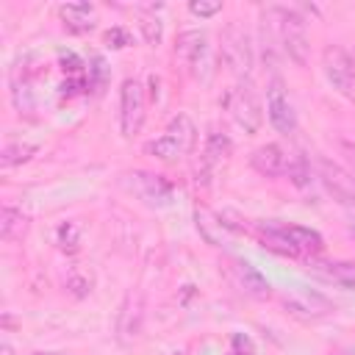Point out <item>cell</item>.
Segmentation results:
<instances>
[{
    "mask_svg": "<svg viewBox=\"0 0 355 355\" xmlns=\"http://www.w3.org/2000/svg\"><path fill=\"white\" fill-rule=\"evenodd\" d=\"M119 183L133 194L139 197L144 205H153V208H166L175 197V189L166 178L161 175H153V172H144V169H133V172H125L119 178Z\"/></svg>",
    "mask_w": 355,
    "mask_h": 355,
    "instance_id": "1",
    "label": "cell"
},
{
    "mask_svg": "<svg viewBox=\"0 0 355 355\" xmlns=\"http://www.w3.org/2000/svg\"><path fill=\"white\" fill-rule=\"evenodd\" d=\"M222 61H225V67L236 75V78H241V80H247V75H250V69H252V44H250V33L239 25V22H230L225 31H222Z\"/></svg>",
    "mask_w": 355,
    "mask_h": 355,
    "instance_id": "2",
    "label": "cell"
},
{
    "mask_svg": "<svg viewBox=\"0 0 355 355\" xmlns=\"http://www.w3.org/2000/svg\"><path fill=\"white\" fill-rule=\"evenodd\" d=\"M275 19H277V36L283 50L288 53V58H294L297 64L308 61V28L305 19L294 11V8H272Z\"/></svg>",
    "mask_w": 355,
    "mask_h": 355,
    "instance_id": "3",
    "label": "cell"
},
{
    "mask_svg": "<svg viewBox=\"0 0 355 355\" xmlns=\"http://www.w3.org/2000/svg\"><path fill=\"white\" fill-rule=\"evenodd\" d=\"M227 111L233 116V122L244 130V133H255L263 122V108L258 100V92L252 89L250 80H241L230 94H227Z\"/></svg>",
    "mask_w": 355,
    "mask_h": 355,
    "instance_id": "4",
    "label": "cell"
},
{
    "mask_svg": "<svg viewBox=\"0 0 355 355\" xmlns=\"http://www.w3.org/2000/svg\"><path fill=\"white\" fill-rule=\"evenodd\" d=\"M178 55L186 61L189 72L197 78V80H208L211 78V44H208V36L205 31H183L178 36Z\"/></svg>",
    "mask_w": 355,
    "mask_h": 355,
    "instance_id": "5",
    "label": "cell"
},
{
    "mask_svg": "<svg viewBox=\"0 0 355 355\" xmlns=\"http://www.w3.org/2000/svg\"><path fill=\"white\" fill-rule=\"evenodd\" d=\"M144 86L141 80L136 78H128L122 80V89H119V130L125 139L136 136L144 125Z\"/></svg>",
    "mask_w": 355,
    "mask_h": 355,
    "instance_id": "6",
    "label": "cell"
},
{
    "mask_svg": "<svg viewBox=\"0 0 355 355\" xmlns=\"http://www.w3.org/2000/svg\"><path fill=\"white\" fill-rule=\"evenodd\" d=\"M322 67H324V75H327L330 86L341 97H355V61L344 47L327 44L322 50Z\"/></svg>",
    "mask_w": 355,
    "mask_h": 355,
    "instance_id": "7",
    "label": "cell"
},
{
    "mask_svg": "<svg viewBox=\"0 0 355 355\" xmlns=\"http://www.w3.org/2000/svg\"><path fill=\"white\" fill-rule=\"evenodd\" d=\"M283 305L297 319H322L333 311V302L324 294H319L313 288H305V286H291L283 294Z\"/></svg>",
    "mask_w": 355,
    "mask_h": 355,
    "instance_id": "8",
    "label": "cell"
},
{
    "mask_svg": "<svg viewBox=\"0 0 355 355\" xmlns=\"http://www.w3.org/2000/svg\"><path fill=\"white\" fill-rule=\"evenodd\" d=\"M266 114H269V122L277 133H294L297 130V111L286 94V86L280 78H275L266 89Z\"/></svg>",
    "mask_w": 355,
    "mask_h": 355,
    "instance_id": "9",
    "label": "cell"
},
{
    "mask_svg": "<svg viewBox=\"0 0 355 355\" xmlns=\"http://www.w3.org/2000/svg\"><path fill=\"white\" fill-rule=\"evenodd\" d=\"M288 158L291 155H286V150L280 144H261L258 150H252L250 164L263 178H280L288 172Z\"/></svg>",
    "mask_w": 355,
    "mask_h": 355,
    "instance_id": "10",
    "label": "cell"
},
{
    "mask_svg": "<svg viewBox=\"0 0 355 355\" xmlns=\"http://www.w3.org/2000/svg\"><path fill=\"white\" fill-rule=\"evenodd\" d=\"M319 166H322V180L330 189V194L338 197V202H344V205H355V183H352V175H347L341 166H336L330 161H322Z\"/></svg>",
    "mask_w": 355,
    "mask_h": 355,
    "instance_id": "11",
    "label": "cell"
},
{
    "mask_svg": "<svg viewBox=\"0 0 355 355\" xmlns=\"http://www.w3.org/2000/svg\"><path fill=\"white\" fill-rule=\"evenodd\" d=\"M311 272L327 283L355 291V261H311Z\"/></svg>",
    "mask_w": 355,
    "mask_h": 355,
    "instance_id": "12",
    "label": "cell"
},
{
    "mask_svg": "<svg viewBox=\"0 0 355 355\" xmlns=\"http://www.w3.org/2000/svg\"><path fill=\"white\" fill-rule=\"evenodd\" d=\"M194 225H197L200 236L205 239V244H214V247H222V244L227 241V236L233 233V230L225 225V219L216 216V214L208 211V208H197V211H194Z\"/></svg>",
    "mask_w": 355,
    "mask_h": 355,
    "instance_id": "13",
    "label": "cell"
},
{
    "mask_svg": "<svg viewBox=\"0 0 355 355\" xmlns=\"http://www.w3.org/2000/svg\"><path fill=\"white\" fill-rule=\"evenodd\" d=\"M64 28L72 33H89L94 28V6L92 3H67L58 8Z\"/></svg>",
    "mask_w": 355,
    "mask_h": 355,
    "instance_id": "14",
    "label": "cell"
},
{
    "mask_svg": "<svg viewBox=\"0 0 355 355\" xmlns=\"http://www.w3.org/2000/svg\"><path fill=\"white\" fill-rule=\"evenodd\" d=\"M25 230H28V216L19 208L6 205L3 214H0V236H3V241H17V239L25 236Z\"/></svg>",
    "mask_w": 355,
    "mask_h": 355,
    "instance_id": "15",
    "label": "cell"
},
{
    "mask_svg": "<svg viewBox=\"0 0 355 355\" xmlns=\"http://www.w3.org/2000/svg\"><path fill=\"white\" fill-rule=\"evenodd\" d=\"M236 275H239V283H241V288H244L247 294H252V297H266V294H269L266 277H263L252 263L236 261Z\"/></svg>",
    "mask_w": 355,
    "mask_h": 355,
    "instance_id": "16",
    "label": "cell"
},
{
    "mask_svg": "<svg viewBox=\"0 0 355 355\" xmlns=\"http://www.w3.org/2000/svg\"><path fill=\"white\" fill-rule=\"evenodd\" d=\"M283 227H286V233H288V239H291V244L297 247L300 255L302 252H319L324 247L322 236L316 230H311V227H302V225H283Z\"/></svg>",
    "mask_w": 355,
    "mask_h": 355,
    "instance_id": "17",
    "label": "cell"
},
{
    "mask_svg": "<svg viewBox=\"0 0 355 355\" xmlns=\"http://www.w3.org/2000/svg\"><path fill=\"white\" fill-rule=\"evenodd\" d=\"M150 155H155L158 161H178L180 155H186V150L180 147V141L178 139H172L169 133H164V136H158V139H153V141H147V147H144Z\"/></svg>",
    "mask_w": 355,
    "mask_h": 355,
    "instance_id": "18",
    "label": "cell"
},
{
    "mask_svg": "<svg viewBox=\"0 0 355 355\" xmlns=\"http://www.w3.org/2000/svg\"><path fill=\"white\" fill-rule=\"evenodd\" d=\"M166 133H169L172 139H178L186 153H189V150L194 147V141H197V128H194V122H191L186 114L172 116V122L166 125Z\"/></svg>",
    "mask_w": 355,
    "mask_h": 355,
    "instance_id": "19",
    "label": "cell"
},
{
    "mask_svg": "<svg viewBox=\"0 0 355 355\" xmlns=\"http://www.w3.org/2000/svg\"><path fill=\"white\" fill-rule=\"evenodd\" d=\"M36 155V144L31 141H8L0 153V164L3 166H17V164H25Z\"/></svg>",
    "mask_w": 355,
    "mask_h": 355,
    "instance_id": "20",
    "label": "cell"
},
{
    "mask_svg": "<svg viewBox=\"0 0 355 355\" xmlns=\"http://www.w3.org/2000/svg\"><path fill=\"white\" fill-rule=\"evenodd\" d=\"M230 150H233V144H230V139L225 133H211L208 136V144H205V164L208 166L222 164L230 155Z\"/></svg>",
    "mask_w": 355,
    "mask_h": 355,
    "instance_id": "21",
    "label": "cell"
},
{
    "mask_svg": "<svg viewBox=\"0 0 355 355\" xmlns=\"http://www.w3.org/2000/svg\"><path fill=\"white\" fill-rule=\"evenodd\" d=\"M139 28H141L144 42L153 44V47H155V44L161 42V36H164V25H161V19L153 17V14H141V17H139Z\"/></svg>",
    "mask_w": 355,
    "mask_h": 355,
    "instance_id": "22",
    "label": "cell"
},
{
    "mask_svg": "<svg viewBox=\"0 0 355 355\" xmlns=\"http://www.w3.org/2000/svg\"><path fill=\"white\" fill-rule=\"evenodd\" d=\"M55 236H58V247L67 250V252H75L78 244H80V227H78V222H64L55 230Z\"/></svg>",
    "mask_w": 355,
    "mask_h": 355,
    "instance_id": "23",
    "label": "cell"
},
{
    "mask_svg": "<svg viewBox=\"0 0 355 355\" xmlns=\"http://www.w3.org/2000/svg\"><path fill=\"white\" fill-rule=\"evenodd\" d=\"M105 44H108V47H114V50L130 47V44H133V33H130L128 28H122V25L108 28V31H105Z\"/></svg>",
    "mask_w": 355,
    "mask_h": 355,
    "instance_id": "24",
    "label": "cell"
},
{
    "mask_svg": "<svg viewBox=\"0 0 355 355\" xmlns=\"http://www.w3.org/2000/svg\"><path fill=\"white\" fill-rule=\"evenodd\" d=\"M286 175L294 180V186H305L308 178H311V169H308V164H305L302 155H294V158H288V172Z\"/></svg>",
    "mask_w": 355,
    "mask_h": 355,
    "instance_id": "25",
    "label": "cell"
},
{
    "mask_svg": "<svg viewBox=\"0 0 355 355\" xmlns=\"http://www.w3.org/2000/svg\"><path fill=\"white\" fill-rule=\"evenodd\" d=\"M189 11L194 17H214V14L222 11V3L219 0H191L189 3Z\"/></svg>",
    "mask_w": 355,
    "mask_h": 355,
    "instance_id": "26",
    "label": "cell"
},
{
    "mask_svg": "<svg viewBox=\"0 0 355 355\" xmlns=\"http://www.w3.org/2000/svg\"><path fill=\"white\" fill-rule=\"evenodd\" d=\"M230 344H233V352H236V355H252V352H255L252 341H250L244 333H236V336L230 338Z\"/></svg>",
    "mask_w": 355,
    "mask_h": 355,
    "instance_id": "27",
    "label": "cell"
},
{
    "mask_svg": "<svg viewBox=\"0 0 355 355\" xmlns=\"http://www.w3.org/2000/svg\"><path fill=\"white\" fill-rule=\"evenodd\" d=\"M89 286H92V280H80V277H69V288L78 294V297H83L86 291H89Z\"/></svg>",
    "mask_w": 355,
    "mask_h": 355,
    "instance_id": "28",
    "label": "cell"
},
{
    "mask_svg": "<svg viewBox=\"0 0 355 355\" xmlns=\"http://www.w3.org/2000/svg\"><path fill=\"white\" fill-rule=\"evenodd\" d=\"M0 352H3V355H14V349H11V344H8V341H3V344H0Z\"/></svg>",
    "mask_w": 355,
    "mask_h": 355,
    "instance_id": "29",
    "label": "cell"
},
{
    "mask_svg": "<svg viewBox=\"0 0 355 355\" xmlns=\"http://www.w3.org/2000/svg\"><path fill=\"white\" fill-rule=\"evenodd\" d=\"M33 355H61V352H33Z\"/></svg>",
    "mask_w": 355,
    "mask_h": 355,
    "instance_id": "30",
    "label": "cell"
},
{
    "mask_svg": "<svg viewBox=\"0 0 355 355\" xmlns=\"http://www.w3.org/2000/svg\"><path fill=\"white\" fill-rule=\"evenodd\" d=\"M352 183H355V172H352Z\"/></svg>",
    "mask_w": 355,
    "mask_h": 355,
    "instance_id": "31",
    "label": "cell"
},
{
    "mask_svg": "<svg viewBox=\"0 0 355 355\" xmlns=\"http://www.w3.org/2000/svg\"><path fill=\"white\" fill-rule=\"evenodd\" d=\"M227 355H236V352H227Z\"/></svg>",
    "mask_w": 355,
    "mask_h": 355,
    "instance_id": "32",
    "label": "cell"
}]
</instances>
